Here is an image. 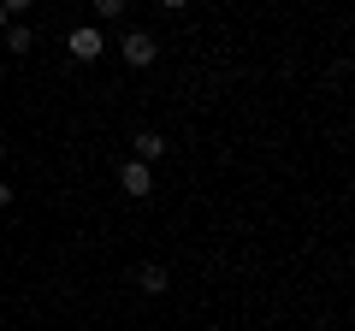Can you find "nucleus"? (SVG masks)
Listing matches in <instances>:
<instances>
[{
  "instance_id": "obj_1",
  "label": "nucleus",
  "mask_w": 355,
  "mask_h": 331,
  "mask_svg": "<svg viewBox=\"0 0 355 331\" xmlns=\"http://www.w3.org/2000/svg\"><path fill=\"white\" fill-rule=\"evenodd\" d=\"M119 53H125V65H137V71H148V65L160 60V42H154L148 30H125V42H119Z\"/></svg>"
},
{
  "instance_id": "obj_2",
  "label": "nucleus",
  "mask_w": 355,
  "mask_h": 331,
  "mask_svg": "<svg viewBox=\"0 0 355 331\" xmlns=\"http://www.w3.org/2000/svg\"><path fill=\"white\" fill-rule=\"evenodd\" d=\"M65 53L89 65V60H101V53H107V36H101V30H95V24H77L71 36H65Z\"/></svg>"
},
{
  "instance_id": "obj_3",
  "label": "nucleus",
  "mask_w": 355,
  "mask_h": 331,
  "mask_svg": "<svg viewBox=\"0 0 355 331\" xmlns=\"http://www.w3.org/2000/svg\"><path fill=\"white\" fill-rule=\"evenodd\" d=\"M160 154H166V136H160V130H142V136L130 142V160H142V166H154Z\"/></svg>"
},
{
  "instance_id": "obj_4",
  "label": "nucleus",
  "mask_w": 355,
  "mask_h": 331,
  "mask_svg": "<svg viewBox=\"0 0 355 331\" xmlns=\"http://www.w3.org/2000/svg\"><path fill=\"white\" fill-rule=\"evenodd\" d=\"M119 184H125L130 195H148V190H154V178H148V166H142V160H125V172H119Z\"/></svg>"
},
{
  "instance_id": "obj_5",
  "label": "nucleus",
  "mask_w": 355,
  "mask_h": 331,
  "mask_svg": "<svg viewBox=\"0 0 355 331\" xmlns=\"http://www.w3.org/2000/svg\"><path fill=\"white\" fill-rule=\"evenodd\" d=\"M166 284H172V278H166V267H142L137 272V290L142 296H166Z\"/></svg>"
},
{
  "instance_id": "obj_6",
  "label": "nucleus",
  "mask_w": 355,
  "mask_h": 331,
  "mask_svg": "<svg viewBox=\"0 0 355 331\" xmlns=\"http://www.w3.org/2000/svg\"><path fill=\"white\" fill-rule=\"evenodd\" d=\"M0 36H6V48H12V53H30V30L24 24H6Z\"/></svg>"
},
{
  "instance_id": "obj_7",
  "label": "nucleus",
  "mask_w": 355,
  "mask_h": 331,
  "mask_svg": "<svg viewBox=\"0 0 355 331\" xmlns=\"http://www.w3.org/2000/svg\"><path fill=\"white\" fill-rule=\"evenodd\" d=\"M95 12H101V18H119V12H125V0H95Z\"/></svg>"
},
{
  "instance_id": "obj_8",
  "label": "nucleus",
  "mask_w": 355,
  "mask_h": 331,
  "mask_svg": "<svg viewBox=\"0 0 355 331\" xmlns=\"http://www.w3.org/2000/svg\"><path fill=\"white\" fill-rule=\"evenodd\" d=\"M36 0H0V12H30Z\"/></svg>"
},
{
  "instance_id": "obj_9",
  "label": "nucleus",
  "mask_w": 355,
  "mask_h": 331,
  "mask_svg": "<svg viewBox=\"0 0 355 331\" xmlns=\"http://www.w3.org/2000/svg\"><path fill=\"white\" fill-rule=\"evenodd\" d=\"M160 6H166V12H184V6H190V0H160Z\"/></svg>"
},
{
  "instance_id": "obj_10",
  "label": "nucleus",
  "mask_w": 355,
  "mask_h": 331,
  "mask_svg": "<svg viewBox=\"0 0 355 331\" xmlns=\"http://www.w3.org/2000/svg\"><path fill=\"white\" fill-rule=\"evenodd\" d=\"M6 207H12V190H6V184H0V213H6Z\"/></svg>"
},
{
  "instance_id": "obj_11",
  "label": "nucleus",
  "mask_w": 355,
  "mask_h": 331,
  "mask_svg": "<svg viewBox=\"0 0 355 331\" xmlns=\"http://www.w3.org/2000/svg\"><path fill=\"white\" fill-rule=\"evenodd\" d=\"M0 30H6V12H0Z\"/></svg>"
}]
</instances>
